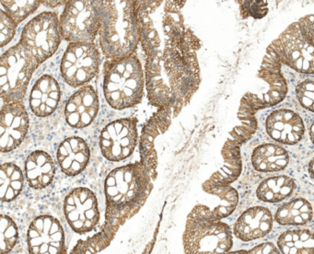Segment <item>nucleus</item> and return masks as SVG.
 <instances>
[{
	"mask_svg": "<svg viewBox=\"0 0 314 254\" xmlns=\"http://www.w3.org/2000/svg\"><path fill=\"white\" fill-rule=\"evenodd\" d=\"M200 41L191 29L146 56L145 79L148 100L158 108H169L173 116L190 102L200 85L196 52Z\"/></svg>",
	"mask_w": 314,
	"mask_h": 254,
	"instance_id": "obj_1",
	"label": "nucleus"
},
{
	"mask_svg": "<svg viewBox=\"0 0 314 254\" xmlns=\"http://www.w3.org/2000/svg\"><path fill=\"white\" fill-rule=\"evenodd\" d=\"M152 178L141 162L112 170L105 180L106 227L113 231L133 217L152 190Z\"/></svg>",
	"mask_w": 314,
	"mask_h": 254,
	"instance_id": "obj_2",
	"label": "nucleus"
},
{
	"mask_svg": "<svg viewBox=\"0 0 314 254\" xmlns=\"http://www.w3.org/2000/svg\"><path fill=\"white\" fill-rule=\"evenodd\" d=\"M100 27V45L109 60L133 55L140 41L136 1H96Z\"/></svg>",
	"mask_w": 314,
	"mask_h": 254,
	"instance_id": "obj_3",
	"label": "nucleus"
},
{
	"mask_svg": "<svg viewBox=\"0 0 314 254\" xmlns=\"http://www.w3.org/2000/svg\"><path fill=\"white\" fill-rule=\"evenodd\" d=\"M183 1H136L140 42L146 56L183 36Z\"/></svg>",
	"mask_w": 314,
	"mask_h": 254,
	"instance_id": "obj_4",
	"label": "nucleus"
},
{
	"mask_svg": "<svg viewBox=\"0 0 314 254\" xmlns=\"http://www.w3.org/2000/svg\"><path fill=\"white\" fill-rule=\"evenodd\" d=\"M232 245L230 227L209 207L194 206L187 217L183 234L184 254H227Z\"/></svg>",
	"mask_w": 314,
	"mask_h": 254,
	"instance_id": "obj_5",
	"label": "nucleus"
},
{
	"mask_svg": "<svg viewBox=\"0 0 314 254\" xmlns=\"http://www.w3.org/2000/svg\"><path fill=\"white\" fill-rule=\"evenodd\" d=\"M144 73L139 59L134 55L104 65L103 92L106 101L115 110H124L141 102L144 93Z\"/></svg>",
	"mask_w": 314,
	"mask_h": 254,
	"instance_id": "obj_6",
	"label": "nucleus"
},
{
	"mask_svg": "<svg viewBox=\"0 0 314 254\" xmlns=\"http://www.w3.org/2000/svg\"><path fill=\"white\" fill-rule=\"evenodd\" d=\"M39 62L20 42L6 51L0 65V92L8 103L21 102Z\"/></svg>",
	"mask_w": 314,
	"mask_h": 254,
	"instance_id": "obj_7",
	"label": "nucleus"
},
{
	"mask_svg": "<svg viewBox=\"0 0 314 254\" xmlns=\"http://www.w3.org/2000/svg\"><path fill=\"white\" fill-rule=\"evenodd\" d=\"M62 38L57 14L47 11L37 15L25 25L20 42L41 65L56 52Z\"/></svg>",
	"mask_w": 314,
	"mask_h": 254,
	"instance_id": "obj_8",
	"label": "nucleus"
},
{
	"mask_svg": "<svg viewBox=\"0 0 314 254\" xmlns=\"http://www.w3.org/2000/svg\"><path fill=\"white\" fill-rule=\"evenodd\" d=\"M63 39L70 43L93 42L100 21L96 1H68L60 16Z\"/></svg>",
	"mask_w": 314,
	"mask_h": 254,
	"instance_id": "obj_9",
	"label": "nucleus"
},
{
	"mask_svg": "<svg viewBox=\"0 0 314 254\" xmlns=\"http://www.w3.org/2000/svg\"><path fill=\"white\" fill-rule=\"evenodd\" d=\"M100 55L94 42L69 43L61 61V75L71 87L84 86L100 70Z\"/></svg>",
	"mask_w": 314,
	"mask_h": 254,
	"instance_id": "obj_10",
	"label": "nucleus"
},
{
	"mask_svg": "<svg viewBox=\"0 0 314 254\" xmlns=\"http://www.w3.org/2000/svg\"><path fill=\"white\" fill-rule=\"evenodd\" d=\"M271 45L283 63L304 74H314V44L302 33L297 22L291 24Z\"/></svg>",
	"mask_w": 314,
	"mask_h": 254,
	"instance_id": "obj_11",
	"label": "nucleus"
},
{
	"mask_svg": "<svg viewBox=\"0 0 314 254\" xmlns=\"http://www.w3.org/2000/svg\"><path fill=\"white\" fill-rule=\"evenodd\" d=\"M137 143V120L124 118L110 123L102 130L100 146L106 159L121 161L132 155Z\"/></svg>",
	"mask_w": 314,
	"mask_h": 254,
	"instance_id": "obj_12",
	"label": "nucleus"
},
{
	"mask_svg": "<svg viewBox=\"0 0 314 254\" xmlns=\"http://www.w3.org/2000/svg\"><path fill=\"white\" fill-rule=\"evenodd\" d=\"M29 254H67L60 222L51 216L36 217L28 230Z\"/></svg>",
	"mask_w": 314,
	"mask_h": 254,
	"instance_id": "obj_13",
	"label": "nucleus"
},
{
	"mask_svg": "<svg viewBox=\"0 0 314 254\" xmlns=\"http://www.w3.org/2000/svg\"><path fill=\"white\" fill-rule=\"evenodd\" d=\"M64 211L70 228L79 234L91 231L100 219L96 196L88 188H76L68 193Z\"/></svg>",
	"mask_w": 314,
	"mask_h": 254,
	"instance_id": "obj_14",
	"label": "nucleus"
},
{
	"mask_svg": "<svg viewBox=\"0 0 314 254\" xmlns=\"http://www.w3.org/2000/svg\"><path fill=\"white\" fill-rule=\"evenodd\" d=\"M173 112L169 108H159L143 127L140 136L139 151L141 163L149 175L155 180L157 177L158 157L155 149V139L164 133L171 125Z\"/></svg>",
	"mask_w": 314,
	"mask_h": 254,
	"instance_id": "obj_15",
	"label": "nucleus"
},
{
	"mask_svg": "<svg viewBox=\"0 0 314 254\" xmlns=\"http://www.w3.org/2000/svg\"><path fill=\"white\" fill-rule=\"evenodd\" d=\"M0 119L1 152H10L25 138L29 119L22 102H11L2 107Z\"/></svg>",
	"mask_w": 314,
	"mask_h": 254,
	"instance_id": "obj_16",
	"label": "nucleus"
},
{
	"mask_svg": "<svg viewBox=\"0 0 314 254\" xmlns=\"http://www.w3.org/2000/svg\"><path fill=\"white\" fill-rule=\"evenodd\" d=\"M99 111V98L92 86H83L74 93L66 104L65 116L74 128H84L91 124Z\"/></svg>",
	"mask_w": 314,
	"mask_h": 254,
	"instance_id": "obj_17",
	"label": "nucleus"
},
{
	"mask_svg": "<svg viewBox=\"0 0 314 254\" xmlns=\"http://www.w3.org/2000/svg\"><path fill=\"white\" fill-rule=\"evenodd\" d=\"M304 124L296 112L280 109L274 111L266 119V131L270 137L278 143L295 145L304 134Z\"/></svg>",
	"mask_w": 314,
	"mask_h": 254,
	"instance_id": "obj_18",
	"label": "nucleus"
},
{
	"mask_svg": "<svg viewBox=\"0 0 314 254\" xmlns=\"http://www.w3.org/2000/svg\"><path fill=\"white\" fill-rule=\"evenodd\" d=\"M273 216L270 210L263 206L251 207L238 218L233 227L234 235L242 241L263 237L271 231Z\"/></svg>",
	"mask_w": 314,
	"mask_h": 254,
	"instance_id": "obj_19",
	"label": "nucleus"
},
{
	"mask_svg": "<svg viewBox=\"0 0 314 254\" xmlns=\"http://www.w3.org/2000/svg\"><path fill=\"white\" fill-rule=\"evenodd\" d=\"M61 97L60 87L49 75L41 77L34 84L29 95V107L39 117L52 114L57 108Z\"/></svg>",
	"mask_w": 314,
	"mask_h": 254,
	"instance_id": "obj_20",
	"label": "nucleus"
},
{
	"mask_svg": "<svg viewBox=\"0 0 314 254\" xmlns=\"http://www.w3.org/2000/svg\"><path fill=\"white\" fill-rule=\"evenodd\" d=\"M89 148L80 137L72 136L65 139L57 150V160L62 171L68 176L82 172L89 161Z\"/></svg>",
	"mask_w": 314,
	"mask_h": 254,
	"instance_id": "obj_21",
	"label": "nucleus"
},
{
	"mask_svg": "<svg viewBox=\"0 0 314 254\" xmlns=\"http://www.w3.org/2000/svg\"><path fill=\"white\" fill-rule=\"evenodd\" d=\"M241 144L228 138L222 148L224 166L205 182L216 186H229L240 177L242 170Z\"/></svg>",
	"mask_w": 314,
	"mask_h": 254,
	"instance_id": "obj_22",
	"label": "nucleus"
},
{
	"mask_svg": "<svg viewBox=\"0 0 314 254\" xmlns=\"http://www.w3.org/2000/svg\"><path fill=\"white\" fill-rule=\"evenodd\" d=\"M25 171L29 185L35 190H41L52 182L55 173L54 162L46 152L33 151L26 159Z\"/></svg>",
	"mask_w": 314,
	"mask_h": 254,
	"instance_id": "obj_23",
	"label": "nucleus"
},
{
	"mask_svg": "<svg viewBox=\"0 0 314 254\" xmlns=\"http://www.w3.org/2000/svg\"><path fill=\"white\" fill-rule=\"evenodd\" d=\"M289 161L286 149L274 145L263 144L253 150L251 163L253 168L261 172H272L284 170Z\"/></svg>",
	"mask_w": 314,
	"mask_h": 254,
	"instance_id": "obj_24",
	"label": "nucleus"
},
{
	"mask_svg": "<svg viewBox=\"0 0 314 254\" xmlns=\"http://www.w3.org/2000/svg\"><path fill=\"white\" fill-rule=\"evenodd\" d=\"M313 216L310 204L302 198L295 199L278 208L276 213V221L282 226H303Z\"/></svg>",
	"mask_w": 314,
	"mask_h": 254,
	"instance_id": "obj_25",
	"label": "nucleus"
},
{
	"mask_svg": "<svg viewBox=\"0 0 314 254\" xmlns=\"http://www.w3.org/2000/svg\"><path fill=\"white\" fill-rule=\"evenodd\" d=\"M277 246L282 254H314V232L289 230L279 236Z\"/></svg>",
	"mask_w": 314,
	"mask_h": 254,
	"instance_id": "obj_26",
	"label": "nucleus"
},
{
	"mask_svg": "<svg viewBox=\"0 0 314 254\" xmlns=\"http://www.w3.org/2000/svg\"><path fill=\"white\" fill-rule=\"evenodd\" d=\"M295 182L288 176H276L266 179L258 187L256 194L266 203H279L288 198L295 189Z\"/></svg>",
	"mask_w": 314,
	"mask_h": 254,
	"instance_id": "obj_27",
	"label": "nucleus"
},
{
	"mask_svg": "<svg viewBox=\"0 0 314 254\" xmlns=\"http://www.w3.org/2000/svg\"><path fill=\"white\" fill-rule=\"evenodd\" d=\"M24 177L20 169L13 163H5L1 166L0 174V197L2 202H10L20 193Z\"/></svg>",
	"mask_w": 314,
	"mask_h": 254,
	"instance_id": "obj_28",
	"label": "nucleus"
},
{
	"mask_svg": "<svg viewBox=\"0 0 314 254\" xmlns=\"http://www.w3.org/2000/svg\"><path fill=\"white\" fill-rule=\"evenodd\" d=\"M203 190L217 196L219 204L213 209L214 215L220 220L228 217L234 210L239 203V195L237 191L230 186H216L206 182L203 184Z\"/></svg>",
	"mask_w": 314,
	"mask_h": 254,
	"instance_id": "obj_29",
	"label": "nucleus"
},
{
	"mask_svg": "<svg viewBox=\"0 0 314 254\" xmlns=\"http://www.w3.org/2000/svg\"><path fill=\"white\" fill-rule=\"evenodd\" d=\"M265 108H267L266 104L258 97V95L248 92L241 100L238 118L242 123V125H245L255 132L257 129L255 113L258 110Z\"/></svg>",
	"mask_w": 314,
	"mask_h": 254,
	"instance_id": "obj_30",
	"label": "nucleus"
},
{
	"mask_svg": "<svg viewBox=\"0 0 314 254\" xmlns=\"http://www.w3.org/2000/svg\"><path fill=\"white\" fill-rule=\"evenodd\" d=\"M41 3V1H1V9L19 24L32 14Z\"/></svg>",
	"mask_w": 314,
	"mask_h": 254,
	"instance_id": "obj_31",
	"label": "nucleus"
},
{
	"mask_svg": "<svg viewBox=\"0 0 314 254\" xmlns=\"http://www.w3.org/2000/svg\"><path fill=\"white\" fill-rule=\"evenodd\" d=\"M0 235H1V254H8L15 247L18 237V228L12 218L8 216L2 215L0 219Z\"/></svg>",
	"mask_w": 314,
	"mask_h": 254,
	"instance_id": "obj_32",
	"label": "nucleus"
},
{
	"mask_svg": "<svg viewBox=\"0 0 314 254\" xmlns=\"http://www.w3.org/2000/svg\"><path fill=\"white\" fill-rule=\"evenodd\" d=\"M241 14L243 19L251 17L253 19H262L268 12L266 1H240Z\"/></svg>",
	"mask_w": 314,
	"mask_h": 254,
	"instance_id": "obj_33",
	"label": "nucleus"
},
{
	"mask_svg": "<svg viewBox=\"0 0 314 254\" xmlns=\"http://www.w3.org/2000/svg\"><path fill=\"white\" fill-rule=\"evenodd\" d=\"M296 93L301 105L309 111L314 112V81L306 80L298 84Z\"/></svg>",
	"mask_w": 314,
	"mask_h": 254,
	"instance_id": "obj_34",
	"label": "nucleus"
},
{
	"mask_svg": "<svg viewBox=\"0 0 314 254\" xmlns=\"http://www.w3.org/2000/svg\"><path fill=\"white\" fill-rule=\"evenodd\" d=\"M288 93V85L286 80L279 81L269 86V90L264 94L263 102L267 107L274 106L285 99Z\"/></svg>",
	"mask_w": 314,
	"mask_h": 254,
	"instance_id": "obj_35",
	"label": "nucleus"
},
{
	"mask_svg": "<svg viewBox=\"0 0 314 254\" xmlns=\"http://www.w3.org/2000/svg\"><path fill=\"white\" fill-rule=\"evenodd\" d=\"M17 23L15 22L8 15L1 9L0 13V41L1 47L8 44L16 34Z\"/></svg>",
	"mask_w": 314,
	"mask_h": 254,
	"instance_id": "obj_36",
	"label": "nucleus"
},
{
	"mask_svg": "<svg viewBox=\"0 0 314 254\" xmlns=\"http://www.w3.org/2000/svg\"><path fill=\"white\" fill-rule=\"evenodd\" d=\"M255 133L251 128L245 126V125H241V126H236L230 131L229 134V138L235 140L239 142L241 145L246 143L248 140H250L252 136V134Z\"/></svg>",
	"mask_w": 314,
	"mask_h": 254,
	"instance_id": "obj_37",
	"label": "nucleus"
},
{
	"mask_svg": "<svg viewBox=\"0 0 314 254\" xmlns=\"http://www.w3.org/2000/svg\"><path fill=\"white\" fill-rule=\"evenodd\" d=\"M298 25L304 36L314 44V15H308L298 20Z\"/></svg>",
	"mask_w": 314,
	"mask_h": 254,
	"instance_id": "obj_38",
	"label": "nucleus"
},
{
	"mask_svg": "<svg viewBox=\"0 0 314 254\" xmlns=\"http://www.w3.org/2000/svg\"><path fill=\"white\" fill-rule=\"evenodd\" d=\"M248 254H282L281 251L271 242H264L252 248Z\"/></svg>",
	"mask_w": 314,
	"mask_h": 254,
	"instance_id": "obj_39",
	"label": "nucleus"
},
{
	"mask_svg": "<svg viewBox=\"0 0 314 254\" xmlns=\"http://www.w3.org/2000/svg\"><path fill=\"white\" fill-rule=\"evenodd\" d=\"M309 172L311 176V178L314 180V158L310 160L309 164Z\"/></svg>",
	"mask_w": 314,
	"mask_h": 254,
	"instance_id": "obj_40",
	"label": "nucleus"
},
{
	"mask_svg": "<svg viewBox=\"0 0 314 254\" xmlns=\"http://www.w3.org/2000/svg\"><path fill=\"white\" fill-rule=\"evenodd\" d=\"M309 134H310V138H311V141L312 143L314 144V123L311 124L310 126V129H309Z\"/></svg>",
	"mask_w": 314,
	"mask_h": 254,
	"instance_id": "obj_41",
	"label": "nucleus"
},
{
	"mask_svg": "<svg viewBox=\"0 0 314 254\" xmlns=\"http://www.w3.org/2000/svg\"><path fill=\"white\" fill-rule=\"evenodd\" d=\"M227 254H248V252L246 250H236L232 252H228Z\"/></svg>",
	"mask_w": 314,
	"mask_h": 254,
	"instance_id": "obj_42",
	"label": "nucleus"
}]
</instances>
